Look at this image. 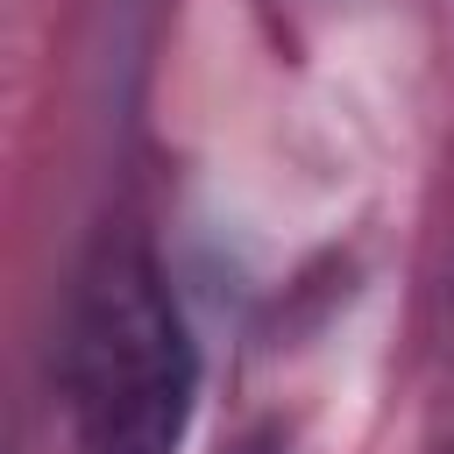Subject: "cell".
<instances>
[{"label": "cell", "instance_id": "1", "mask_svg": "<svg viewBox=\"0 0 454 454\" xmlns=\"http://www.w3.org/2000/svg\"><path fill=\"white\" fill-rule=\"evenodd\" d=\"M71 404L92 454H170L199 397V348L156 262L135 241H99L71 305Z\"/></svg>", "mask_w": 454, "mask_h": 454}]
</instances>
